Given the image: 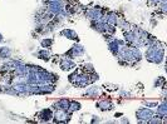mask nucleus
I'll use <instances>...</instances> for the list:
<instances>
[{
    "label": "nucleus",
    "mask_w": 167,
    "mask_h": 124,
    "mask_svg": "<svg viewBox=\"0 0 167 124\" xmlns=\"http://www.w3.org/2000/svg\"><path fill=\"white\" fill-rule=\"evenodd\" d=\"M152 115H153V112L151 109H148V108H141V109H138L137 112H136V117H137V119L141 123L148 122Z\"/></svg>",
    "instance_id": "1"
},
{
    "label": "nucleus",
    "mask_w": 167,
    "mask_h": 124,
    "mask_svg": "<svg viewBox=\"0 0 167 124\" xmlns=\"http://www.w3.org/2000/svg\"><path fill=\"white\" fill-rule=\"evenodd\" d=\"M68 114H69V113L66 109H57L55 114H54V120L59 122V123H63V122L68 120V118H69Z\"/></svg>",
    "instance_id": "2"
},
{
    "label": "nucleus",
    "mask_w": 167,
    "mask_h": 124,
    "mask_svg": "<svg viewBox=\"0 0 167 124\" xmlns=\"http://www.w3.org/2000/svg\"><path fill=\"white\" fill-rule=\"evenodd\" d=\"M76 67V64L73 63V61L69 59V58H66V59H63L60 61V68H62V70H70L72 68H74Z\"/></svg>",
    "instance_id": "3"
},
{
    "label": "nucleus",
    "mask_w": 167,
    "mask_h": 124,
    "mask_svg": "<svg viewBox=\"0 0 167 124\" xmlns=\"http://www.w3.org/2000/svg\"><path fill=\"white\" fill-rule=\"evenodd\" d=\"M97 105H98V108H99L101 110H109V109H112V103H111V100H108V99H102V100H99Z\"/></svg>",
    "instance_id": "4"
},
{
    "label": "nucleus",
    "mask_w": 167,
    "mask_h": 124,
    "mask_svg": "<svg viewBox=\"0 0 167 124\" xmlns=\"http://www.w3.org/2000/svg\"><path fill=\"white\" fill-rule=\"evenodd\" d=\"M83 53H84V49H83V46H80V45H74L72 49H70V51H69V55L70 57H79V55H82Z\"/></svg>",
    "instance_id": "5"
},
{
    "label": "nucleus",
    "mask_w": 167,
    "mask_h": 124,
    "mask_svg": "<svg viewBox=\"0 0 167 124\" xmlns=\"http://www.w3.org/2000/svg\"><path fill=\"white\" fill-rule=\"evenodd\" d=\"M63 36H67L68 39H72V40H77L78 41V35H77V33L76 32H73L72 29H64L63 32L60 33Z\"/></svg>",
    "instance_id": "6"
},
{
    "label": "nucleus",
    "mask_w": 167,
    "mask_h": 124,
    "mask_svg": "<svg viewBox=\"0 0 167 124\" xmlns=\"http://www.w3.org/2000/svg\"><path fill=\"white\" fill-rule=\"evenodd\" d=\"M157 115L161 119H165L167 117V105H166V102H163L162 104L157 108Z\"/></svg>",
    "instance_id": "7"
},
{
    "label": "nucleus",
    "mask_w": 167,
    "mask_h": 124,
    "mask_svg": "<svg viewBox=\"0 0 167 124\" xmlns=\"http://www.w3.org/2000/svg\"><path fill=\"white\" fill-rule=\"evenodd\" d=\"M40 118L43 122H49L52 118H53V113H52L50 109H44V110H41L40 113Z\"/></svg>",
    "instance_id": "8"
},
{
    "label": "nucleus",
    "mask_w": 167,
    "mask_h": 124,
    "mask_svg": "<svg viewBox=\"0 0 167 124\" xmlns=\"http://www.w3.org/2000/svg\"><path fill=\"white\" fill-rule=\"evenodd\" d=\"M98 94H99L98 87H92V88H89V89L86 91V95H87V97H91V98H96Z\"/></svg>",
    "instance_id": "9"
},
{
    "label": "nucleus",
    "mask_w": 167,
    "mask_h": 124,
    "mask_svg": "<svg viewBox=\"0 0 167 124\" xmlns=\"http://www.w3.org/2000/svg\"><path fill=\"white\" fill-rule=\"evenodd\" d=\"M69 103H70V102H69L68 99H64V98H63V99H60V100L57 103L55 107H58L57 109H66V110H67L68 107H69Z\"/></svg>",
    "instance_id": "10"
},
{
    "label": "nucleus",
    "mask_w": 167,
    "mask_h": 124,
    "mask_svg": "<svg viewBox=\"0 0 167 124\" xmlns=\"http://www.w3.org/2000/svg\"><path fill=\"white\" fill-rule=\"evenodd\" d=\"M37 54H38V57H39L40 59H43V60H49V58H50V51L47 50V49H41V50H39Z\"/></svg>",
    "instance_id": "11"
},
{
    "label": "nucleus",
    "mask_w": 167,
    "mask_h": 124,
    "mask_svg": "<svg viewBox=\"0 0 167 124\" xmlns=\"http://www.w3.org/2000/svg\"><path fill=\"white\" fill-rule=\"evenodd\" d=\"M79 109H80V104L78 102H70L67 110H68V113H73V112H77Z\"/></svg>",
    "instance_id": "12"
},
{
    "label": "nucleus",
    "mask_w": 167,
    "mask_h": 124,
    "mask_svg": "<svg viewBox=\"0 0 167 124\" xmlns=\"http://www.w3.org/2000/svg\"><path fill=\"white\" fill-rule=\"evenodd\" d=\"M10 54H12V50L6 46L0 48V58H9Z\"/></svg>",
    "instance_id": "13"
},
{
    "label": "nucleus",
    "mask_w": 167,
    "mask_h": 124,
    "mask_svg": "<svg viewBox=\"0 0 167 124\" xmlns=\"http://www.w3.org/2000/svg\"><path fill=\"white\" fill-rule=\"evenodd\" d=\"M52 44H53V40H52V39H44V40H41V46H43V48H49Z\"/></svg>",
    "instance_id": "14"
},
{
    "label": "nucleus",
    "mask_w": 167,
    "mask_h": 124,
    "mask_svg": "<svg viewBox=\"0 0 167 124\" xmlns=\"http://www.w3.org/2000/svg\"><path fill=\"white\" fill-rule=\"evenodd\" d=\"M146 105H147V107H157V103H146Z\"/></svg>",
    "instance_id": "15"
},
{
    "label": "nucleus",
    "mask_w": 167,
    "mask_h": 124,
    "mask_svg": "<svg viewBox=\"0 0 167 124\" xmlns=\"http://www.w3.org/2000/svg\"><path fill=\"white\" fill-rule=\"evenodd\" d=\"M150 2H151L152 4H155V5H157V4L160 3V0H150Z\"/></svg>",
    "instance_id": "16"
},
{
    "label": "nucleus",
    "mask_w": 167,
    "mask_h": 124,
    "mask_svg": "<svg viewBox=\"0 0 167 124\" xmlns=\"http://www.w3.org/2000/svg\"><path fill=\"white\" fill-rule=\"evenodd\" d=\"M0 41H3V35L0 34Z\"/></svg>",
    "instance_id": "17"
}]
</instances>
